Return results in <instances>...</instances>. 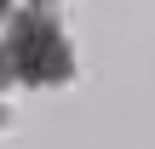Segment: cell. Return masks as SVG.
I'll use <instances>...</instances> for the list:
<instances>
[{"label": "cell", "instance_id": "7a4b0ae2", "mask_svg": "<svg viewBox=\"0 0 155 149\" xmlns=\"http://www.w3.org/2000/svg\"><path fill=\"white\" fill-rule=\"evenodd\" d=\"M29 6H46V0H29Z\"/></svg>", "mask_w": 155, "mask_h": 149}, {"label": "cell", "instance_id": "6da1fadb", "mask_svg": "<svg viewBox=\"0 0 155 149\" xmlns=\"http://www.w3.org/2000/svg\"><path fill=\"white\" fill-rule=\"evenodd\" d=\"M75 75V52L63 40V29L29 6V11H12L6 17V80L17 86H58Z\"/></svg>", "mask_w": 155, "mask_h": 149}]
</instances>
